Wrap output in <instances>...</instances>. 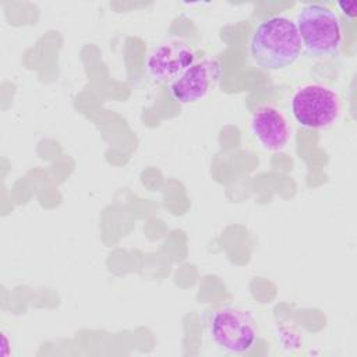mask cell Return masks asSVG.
<instances>
[{
  "label": "cell",
  "mask_w": 357,
  "mask_h": 357,
  "mask_svg": "<svg viewBox=\"0 0 357 357\" xmlns=\"http://www.w3.org/2000/svg\"><path fill=\"white\" fill-rule=\"evenodd\" d=\"M291 114L298 124L312 130L333 126L342 113L339 93L329 85L310 82L298 88L291 96Z\"/></svg>",
  "instance_id": "277c9868"
},
{
  "label": "cell",
  "mask_w": 357,
  "mask_h": 357,
  "mask_svg": "<svg viewBox=\"0 0 357 357\" xmlns=\"http://www.w3.org/2000/svg\"><path fill=\"white\" fill-rule=\"evenodd\" d=\"M294 22L308 56L324 59L339 54L343 35L340 20L333 10L311 3L298 11Z\"/></svg>",
  "instance_id": "7a4b0ae2"
},
{
  "label": "cell",
  "mask_w": 357,
  "mask_h": 357,
  "mask_svg": "<svg viewBox=\"0 0 357 357\" xmlns=\"http://www.w3.org/2000/svg\"><path fill=\"white\" fill-rule=\"evenodd\" d=\"M303 45L296 22L286 15H273L261 21L250 39L252 61L268 71L293 66L301 56Z\"/></svg>",
  "instance_id": "6da1fadb"
},
{
  "label": "cell",
  "mask_w": 357,
  "mask_h": 357,
  "mask_svg": "<svg viewBox=\"0 0 357 357\" xmlns=\"http://www.w3.org/2000/svg\"><path fill=\"white\" fill-rule=\"evenodd\" d=\"M197 60L195 52L184 42H165L152 49L145 61L148 77L158 84L173 82Z\"/></svg>",
  "instance_id": "8992f818"
},
{
  "label": "cell",
  "mask_w": 357,
  "mask_h": 357,
  "mask_svg": "<svg viewBox=\"0 0 357 357\" xmlns=\"http://www.w3.org/2000/svg\"><path fill=\"white\" fill-rule=\"evenodd\" d=\"M356 1H339L337 7L340 8V11L350 20L354 18L356 15Z\"/></svg>",
  "instance_id": "ba28073f"
},
{
  "label": "cell",
  "mask_w": 357,
  "mask_h": 357,
  "mask_svg": "<svg viewBox=\"0 0 357 357\" xmlns=\"http://www.w3.org/2000/svg\"><path fill=\"white\" fill-rule=\"evenodd\" d=\"M206 333L211 342L223 353L241 354L251 350L257 342V319L245 308L222 307L209 314Z\"/></svg>",
  "instance_id": "3957f363"
},
{
  "label": "cell",
  "mask_w": 357,
  "mask_h": 357,
  "mask_svg": "<svg viewBox=\"0 0 357 357\" xmlns=\"http://www.w3.org/2000/svg\"><path fill=\"white\" fill-rule=\"evenodd\" d=\"M250 130L258 144L271 152L284 151L290 142L289 120L279 107L272 105H262L254 110Z\"/></svg>",
  "instance_id": "52a82bcc"
},
{
  "label": "cell",
  "mask_w": 357,
  "mask_h": 357,
  "mask_svg": "<svg viewBox=\"0 0 357 357\" xmlns=\"http://www.w3.org/2000/svg\"><path fill=\"white\" fill-rule=\"evenodd\" d=\"M222 73V64L215 57L195 60L178 78L170 82V95L181 105L199 103L218 88Z\"/></svg>",
  "instance_id": "5b68a950"
}]
</instances>
